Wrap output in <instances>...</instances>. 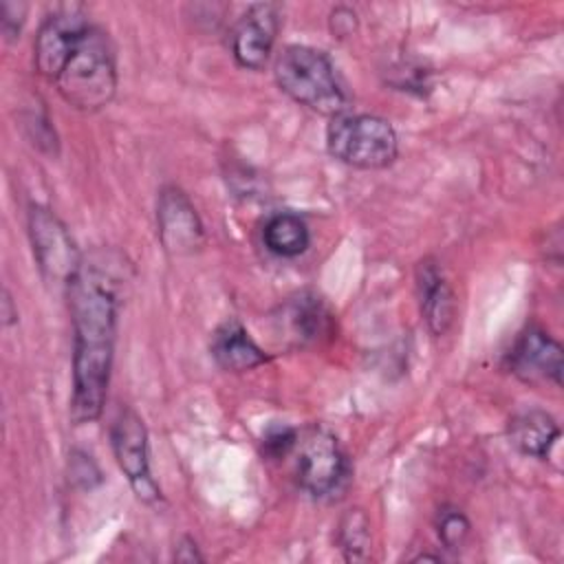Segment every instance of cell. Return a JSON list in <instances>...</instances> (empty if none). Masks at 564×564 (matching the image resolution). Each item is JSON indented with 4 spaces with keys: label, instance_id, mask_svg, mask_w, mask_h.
<instances>
[{
    "label": "cell",
    "instance_id": "cell-1",
    "mask_svg": "<svg viewBox=\"0 0 564 564\" xmlns=\"http://www.w3.org/2000/svg\"><path fill=\"white\" fill-rule=\"evenodd\" d=\"M73 322V397L70 421L93 423L101 416L110 383L117 339L115 278L97 264H82L66 289Z\"/></svg>",
    "mask_w": 564,
    "mask_h": 564
},
{
    "label": "cell",
    "instance_id": "cell-2",
    "mask_svg": "<svg viewBox=\"0 0 564 564\" xmlns=\"http://www.w3.org/2000/svg\"><path fill=\"white\" fill-rule=\"evenodd\" d=\"M117 55L110 35L88 24L53 77L59 97L79 112L106 108L117 93Z\"/></svg>",
    "mask_w": 564,
    "mask_h": 564
},
{
    "label": "cell",
    "instance_id": "cell-3",
    "mask_svg": "<svg viewBox=\"0 0 564 564\" xmlns=\"http://www.w3.org/2000/svg\"><path fill=\"white\" fill-rule=\"evenodd\" d=\"M273 77L278 88L295 104L317 115L335 117L348 110V95L330 57L306 44H289L275 59Z\"/></svg>",
    "mask_w": 564,
    "mask_h": 564
},
{
    "label": "cell",
    "instance_id": "cell-4",
    "mask_svg": "<svg viewBox=\"0 0 564 564\" xmlns=\"http://www.w3.org/2000/svg\"><path fill=\"white\" fill-rule=\"evenodd\" d=\"M328 154L357 170H383L399 156V137L392 123L370 112H339L326 126Z\"/></svg>",
    "mask_w": 564,
    "mask_h": 564
},
{
    "label": "cell",
    "instance_id": "cell-5",
    "mask_svg": "<svg viewBox=\"0 0 564 564\" xmlns=\"http://www.w3.org/2000/svg\"><path fill=\"white\" fill-rule=\"evenodd\" d=\"M26 227L42 278L48 284L68 289L84 260L64 220L53 209L31 203L26 212Z\"/></svg>",
    "mask_w": 564,
    "mask_h": 564
},
{
    "label": "cell",
    "instance_id": "cell-6",
    "mask_svg": "<svg viewBox=\"0 0 564 564\" xmlns=\"http://www.w3.org/2000/svg\"><path fill=\"white\" fill-rule=\"evenodd\" d=\"M295 452V476L306 494L324 498L335 494L346 480L348 458L339 441L328 430L308 427L306 432L297 434Z\"/></svg>",
    "mask_w": 564,
    "mask_h": 564
},
{
    "label": "cell",
    "instance_id": "cell-7",
    "mask_svg": "<svg viewBox=\"0 0 564 564\" xmlns=\"http://www.w3.org/2000/svg\"><path fill=\"white\" fill-rule=\"evenodd\" d=\"M110 447L137 498L143 502L159 500L161 491L150 471L148 427L143 419L128 405H123L110 423Z\"/></svg>",
    "mask_w": 564,
    "mask_h": 564
},
{
    "label": "cell",
    "instance_id": "cell-8",
    "mask_svg": "<svg viewBox=\"0 0 564 564\" xmlns=\"http://www.w3.org/2000/svg\"><path fill=\"white\" fill-rule=\"evenodd\" d=\"M156 231L163 249L172 256H189L205 240L203 220L196 207L176 185H165L159 192Z\"/></svg>",
    "mask_w": 564,
    "mask_h": 564
},
{
    "label": "cell",
    "instance_id": "cell-9",
    "mask_svg": "<svg viewBox=\"0 0 564 564\" xmlns=\"http://www.w3.org/2000/svg\"><path fill=\"white\" fill-rule=\"evenodd\" d=\"M278 29L280 15L275 4H251L231 29V55L238 66L262 70L271 57Z\"/></svg>",
    "mask_w": 564,
    "mask_h": 564
},
{
    "label": "cell",
    "instance_id": "cell-10",
    "mask_svg": "<svg viewBox=\"0 0 564 564\" xmlns=\"http://www.w3.org/2000/svg\"><path fill=\"white\" fill-rule=\"evenodd\" d=\"M509 370L527 383L551 381L553 386H562L564 361L560 341L540 326L524 328L511 346Z\"/></svg>",
    "mask_w": 564,
    "mask_h": 564
},
{
    "label": "cell",
    "instance_id": "cell-11",
    "mask_svg": "<svg viewBox=\"0 0 564 564\" xmlns=\"http://www.w3.org/2000/svg\"><path fill=\"white\" fill-rule=\"evenodd\" d=\"M90 20L75 7H64L53 11L40 26L33 44L35 68L42 77L53 82L57 70L62 68L66 55L86 31Z\"/></svg>",
    "mask_w": 564,
    "mask_h": 564
},
{
    "label": "cell",
    "instance_id": "cell-12",
    "mask_svg": "<svg viewBox=\"0 0 564 564\" xmlns=\"http://www.w3.org/2000/svg\"><path fill=\"white\" fill-rule=\"evenodd\" d=\"M414 280L425 326L436 337L445 335L456 317V297L443 269L438 267L436 260L425 258L416 264Z\"/></svg>",
    "mask_w": 564,
    "mask_h": 564
},
{
    "label": "cell",
    "instance_id": "cell-13",
    "mask_svg": "<svg viewBox=\"0 0 564 564\" xmlns=\"http://www.w3.org/2000/svg\"><path fill=\"white\" fill-rule=\"evenodd\" d=\"M209 352L214 361L229 372H247L269 361V355L238 319H227L214 330Z\"/></svg>",
    "mask_w": 564,
    "mask_h": 564
},
{
    "label": "cell",
    "instance_id": "cell-14",
    "mask_svg": "<svg viewBox=\"0 0 564 564\" xmlns=\"http://www.w3.org/2000/svg\"><path fill=\"white\" fill-rule=\"evenodd\" d=\"M560 438V425L544 410H527L509 421L511 445L531 458H549Z\"/></svg>",
    "mask_w": 564,
    "mask_h": 564
},
{
    "label": "cell",
    "instance_id": "cell-15",
    "mask_svg": "<svg viewBox=\"0 0 564 564\" xmlns=\"http://www.w3.org/2000/svg\"><path fill=\"white\" fill-rule=\"evenodd\" d=\"M282 324L289 328V337H293L295 344L306 346L330 333V313L317 295L300 293L284 304Z\"/></svg>",
    "mask_w": 564,
    "mask_h": 564
},
{
    "label": "cell",
    "instance_id": "cell-16",
    "mask_svg": "<svg viewBox=\"0 0 564 564\" xmlns=\"http://www.w3.org/2000/svg\"><path fill=\"white\" fill-rule=\"evenodd\" d=\"M262 240L271 253L280 258H295L308 249L311 231L304 218H300L297 214L280 212L267 220L262 229Z\"/></svg>",
    "mask_w": 564,
    "mask_h": 564
},
{
    "label": "cell",
    "instance_id": "cell-17",
    "mask_svg": "<svg viewBox=\"0 0 564 564\" xmlns=\"http://www.w3.org/2000/svg\"><path fill=\"white\" fill-rule=\"evenodd\" d=\"M337 544L348 562L366 560L370 549V522L361 509H348L339 518Z\"/></svg>",
    "mask_w": 564,
    "mask_h": 564
},
{
    "label": "cell",
    "instance_id": "cell-18",
    "mask_svg": "<svg viewBox=\"0 0 564 564\" xmlns=\"http://www.w3.org/2000/svg\"><path fill=\"white\" fill-rule=\"evenodd\" d=\"M469 531H471V522H469V518L460 509H456V507L438 509L436 535H438L441 544L447 551L458 553L465 546V542L469 538Z\"/></svg>",
    "mask_w": 564,
    "mask_h": 564
},
{
    "label": "cell",
    "instance_id": "cell-19",
    "mask_svg": "<svg viewBox=\"0 0 564 564\" xmlns=\"http://www.w3.org/2000/svg\"><path fill=\"white\" fill-rule=\"evenodd\" d=\"M68 478H70L77 487L93 489L95 485L101 482V471H99V467L95 465V460H93L86 452L75 449V452L70 454V460H68Z\"/></svg>",
    "mask_w": 564,
    "mask_h": 564
},
{
    "label": "cell",
    "instance_id": "cell-20",
    "mask_svg": "<svg viewBox=\"0 0 564 564\" xmlns=\"http://www.w3.org/2000/svg\"><path fill=\"white\" fill-rule=\"evenodd\" d=\"M297 432L289 425H273L262 436V449L271 458H282L295 449Z\"/></svg>",
    "mask_w": 564,
    "mask_h": 564
},
{
    "label": "cell",
    "instance_id": "cell-21",
    "mask_svg": "<svg viewBox=\"0 0 564 564\" xmlns=\"http://www.w3.org/2000/svg\"><path fill=\"white\" fill-rule=\"evenodd\" d=\"M26 11L29 7L24 2H11V0L0 2V29L9 42L20 37V31L26 22Z\"/></svg>",
    "mask_w": 564,
    "mask_h": 564
},
{
    "label": "cell",
    "instance_id": "cell-22",
    "mask_svg": "<svg viewBox=\"0 0 564 564\" xmlns=\"http://www.w3.org/2000/svg\"><path fill=\"white\" fill-rule=\"evenodd\" d=\"M355 26H357V13L350 7L339 4V7H335L330 11V31L335 35L346 37V35H350L355 31Z\"/></svg>",
    "mask_w": 564,
    "mask_h": 564
},
{
    "label": "cell",
    "instance_id": "cell-23",
    "mask_svg": "<svg viewBox=\"0 0 564 564\" xmlns=\"http://www.w3.org/2000/svg\"><path fill=\"white\" fill-rule=\"evenodd\" d=\"M174 560L183 562V564H194V562H203L205 557L200 555L196 542L189 535H183L176 551H174Z\"/></svg>",
    "mask_w": 564,
    "mask_h": 564
},
{
    "label": "cell",
    "instance_id": "cell-24",
    "mask_svg": "<svg viewBox=\"0 0 564 564\" xmlns=\"http://www.w3.org/2000/svg\"><path fill=\"white\" fill-rule=\"evenodd\" d=\"M18 322V308L11 300V293L4 289L2 291V326H11Z\"/></svg>",
    "mask_w": 564,
    "mask_h": 564
}]
</instances>
